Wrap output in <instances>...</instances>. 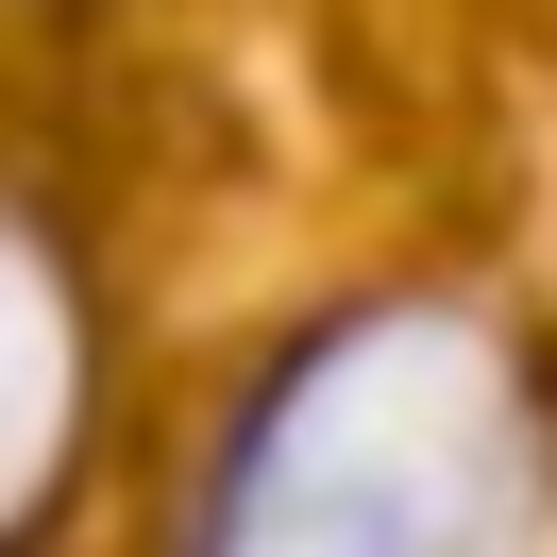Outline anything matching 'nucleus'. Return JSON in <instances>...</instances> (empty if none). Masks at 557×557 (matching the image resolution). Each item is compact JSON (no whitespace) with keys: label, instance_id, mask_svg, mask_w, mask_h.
Instances as JSON below:
<instances>
[{"label":"nucleus","instance_id":"nucleus-1","mask_svg":"<svg viewBox=\"0 0 557 557\" xmlns=\"http://www.w3.org/2000/svg\"><path fill=\"white\" fill-rule=\"evenodd\" d=\"M557 388L456 287L338 305L237 388L186 557H541Z\"/></svg>","mask_w":557,"mask_h":557},{"label":"nucleus","instance_id":"nucleus-2","mask_svg":"<svg viewBox=\"0 0 557 557\" xmlns=\"http://www.w3.org/2000/svg\"><path fill=\"white\" fill-rule=\"evenodd\" d=\"M85 440H102V321L51 220L0 203V557H35L69 507Z\"/></svg>","mask_w":557,"mask_h":557}]
</instances>
